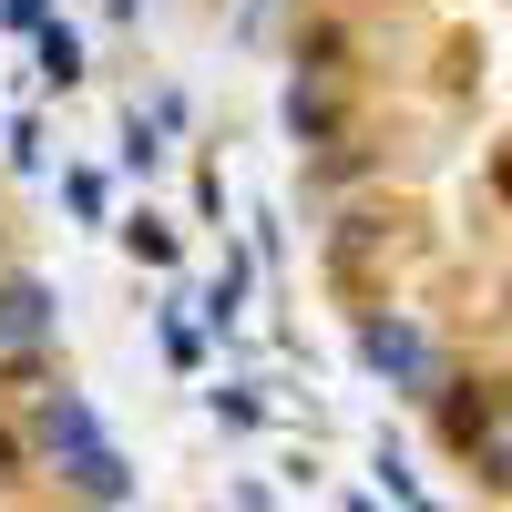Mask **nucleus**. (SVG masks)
<instances>
[{
    "mask_svg": "<svg viewBox=\"0 0 512 512\" xmlns=\"http://www.w3.org/2000/svg\"><path fill=\"white\" fill-rule=\"evenodd\" d=\"M41 451L62 461V482H72L82 502H103V512L134 502V461L113 451V431L93 420V400H82V390H41Z\"/></svg>",
    "mask_w": 512,
    "mask_h": 512,
    "instance_id": "obj_1",
    "label": "nucleus"
},
{
    "mask_svg": "<svg viewBox=\"0 0 512 512\" xmlns=\"http://www.w3.org/2000/svg\"><path fill=\"white\" fill-rule=\"evenodd\" d=\"M359 349H369V369H379V379H400V390H431V338H420L410 318H369Z\"/></svg>",
    "mask_w": 512,
    "mask_h": 512,
    "instance_id": "obj_2",
    "label": "nucleus"
},
{
    "mask_svg": "<svg viewBox=\"0 0 512 512\" xmlns=\"http://www.w3.org/2000/svg\"><path fill=\"white\" fill-rule=\"evenodd\" d=\"M41 328H52V297H41L31 277H11V287H0V349H31Z\"/></svg>",
    "mask_w": 512,
    "mask_h": 512,
    "instance_id": "obj_3",
    "label": "nucleus"
},
{
    "mask_svg": "<svg viewBox=\"0 0 512 512\" xmlns=\"http://www.w3.org/2000/svg\"><path fill=\"white\" fill-rule=\"evenodd\" d=\"M41 72H52V82H82V31L41 21Z\"/></svg>",
    "mask_w": 512,
    "mask_h": 512,
    "instance_id": "obj_4",
    "label": "nucleus"
},
{
    "mask_svg": "<svg viewBox=\"0 0 512 512\" xmlns=\"http://www.w3.org/2000/svg\"><path fill=\"white\" fill-rule=\"evenodd\" d=\"M492 472H502V482H512V431H502V441H492Z\"/></svg>",
    "mask_w": 512,
    "mask_h": 512,
    "instance_id": "obj_5",
    "label": "nucleus"
},
{
    "mask_svg": "<svg viewBox=\"0 0 512 512\" xmlns=\"http://www.w3.org/2000/svg\"><path fill=\"white\" fill-rule=\"evenodd\" d=\"M349 512H369V502H349Z\"/></svg>",
    "mask_w": 512,
    "mask_h": 512,
    "instance_id": "obj_6",
    "label": "nucleus"
}]
</instances>
